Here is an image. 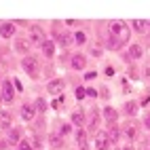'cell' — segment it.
<instances>
[{"instance_id":"484cf974","label":"cell","mask_w":150,"mask_h":150,"mask_svg":"<svg viewBox=\"0 0 150 150\" xmlns=\"http://www.w3.org/2000/svg\"><path fill=\"white\" fill-rule=\"evenodd\" d=\"M85 95H87V91H85L83 87H78V89H76V97H78V99H85Z\"/></svg>"},{"instance_id":"44dd1931","label":"cell","mask_w":150,"mask_h":150,"mask_svg":"<svg viewBox=\"0 0 150 150\" xmlns=\"http://www.w3.org/2000/svg\"><path fill=\"white\" fill-rule=\"evenodd\" d=\"M59 40H62V45H64V47H70V45H72V40H74V38L70 36V34H62V36H59Z\"/></svg>"},{"instance_id":"4fadbf2b","label":"cell","mask_w":150,"mask_h":150,"mask_svg":"<svg viewBox=\"0 0 150 150\" xmlns=\"http://www.w3.org/2000/svg\"><path fill=\"white\" fill-rule=\"evenodd\" d=\"M125 112H127L129 116H135V114H137V104H135V102H127V104H125Z\"/></svg>"},{"instance_id":"ac0fdd59","label":"cell","mask_w":150,"mask_h":150,"mask_svg":"<svg viewBox=\"0 0 150 150\" xmlns=\"http://www.w3.org/2000/svg\"><path fill=\"white\" fill-rule=\"evenodd\" d=\"M21 116L25 118V121H30V118L34 116V108H32V106H23V108H21Z\"/></svg>"},{"instance_id":"e0dca14e","label":"cell","mask_w":150,"mask_h":150,"mask_svg":"<svg viewBox=\"0 0 150 150\" xmlns=\"http://www.w3.org/2000/svg\"><path fill=\"white\" fill-rule=\"evenodd\" d=\"M32 40H34V42H45V40H42V30H40V28H32Z\"/></svg>"},{"instance_id":"4dcf8cb0","label":"cell","mask_w":150,"mask_h":150,"mask_svg":"<svg viewBox=\"0 0 150 150\" xmlns=\"http://www.w3.org/2000/svg\"><path fill=\"white\" fill-rule=\"evenodd\" d=\"M148 28H150V21H148Z\"/></svg>"},{"instance_id":"cb8c5ba5","label":"cell","mask_w":150,"mask_h":150,"mask_svg":"<svg viewBox=\"0 0 150 150\" xmlns=\"http://www.w3.org/2000/svg\"><path fill=\"white\" fill-rule=\"evenodd\" d=\"M74 40H76V42H78V45H83V42H85V40H87V38H85V34H83V32H78V34H76V36H74Z\"/></svg>"},{"instance_id":"6da1fadb","label":"cell","mask_w":150,"mask_h":150,"mask_svg":"<svg viewBox=\"0 0 150 150\" xmlns=\"http://www.w3.org/2000/svg\"><path fill=\"white\" fill-rule=\"evenodd\" d=\"M108 30H110V38H112L114 42H118V45H125V42L129 40V36H131V30H129V25H127L125 21H118V19L110 21Z\"/></svg>"},{"instance_id":"52a82bcc","label":"cell","mask_w":150,"mask_h":150,"mask_svg":"<svg viewBox=\"0 0 150 150\" xmlns=\"http://www.w3.org/2000/svg\"><path fill=\"white\" fill-rule=\"evenodd\" d=\"M13 34H15V25L13 23H2V25H0V36H2V38H8Z\"/></svg>"},{"instance_id":"f546056e","label":"cell","mask_w":150,"mask_h":150,"mask_svg":"<svg viewBox=\"0 0 150 150\" xmlns=\"http://www.w3.org/2000/svg\"><path fill=\"white\" fill-rule=\"evenodd\" d=\"M123 150H133V148H131V146H125V148H123Z\"/></svg>"},{"instance_id":"ba28073f","label":"cell","mask_w":150,"mask_h":150,"mask_svg":"<svg viewBox=\"0 0 150 150\" xmlns=\"http://www.w3.org/2000/svg\"><path fill=\"white\" fill-rule=\"evenodd\" d=\"M76 142L81 146V150H87V131L85 129H78L76 131Z\"/></svg>"},{"instance_id":"4316f807","label":"cell","mask_w":150,"mask_h":150,"mask_svg":"<svg viewBox=\"0 0 150 150\" xmlns=\"http://www.w3.org/2000/svg\"><path fill=\"white\" fill-rule=\"evenodd\" d=\"M51 144H53V146H59V144H62V139H59V135H51Z\"/></svg>"},{"instance_id":"5b68a950","label":"cell","mask_w":150,"mask_h":150,"mask_svg":"<svg viewBox=\"0 0 150 150\" xmlns=\"http://www.w3.org/2000/svg\"><path fill=\"white\" fill-rule=\"evenodd\" d=\"M2 99L4 102H13V85H11V81L2 83Z\"/></svg>"},{"instance_id":"8992f818","label":"cell","mask_w":150,"mask_h":150,"mask_svg":"<svg viewBox=\"0 0 150 150\" xmlns=\"http://www.w3.org/2000/svg\"><path fill=\"white\" fill-rule=\"evenodd\" d=\"M70 64H72V68H74V70H83V68L87 66V59H85V55H72Z\"/></svg>"},{"instance_id":"603a6c76","label":"cell","mask_w":150,"mask_h":150,"mask_svg":"<svg viewBox=\"0 0 150 150\" xmlns=\"http://www.w3.org/2000/svg\"><path fill=\"white\" fill-rule=\"evenodd\" d=\"M19 150H32V144L25 142V139H21V142H19Z\"/></svg>"},{"instance_id":"d4e9b609","label":"cell","mask_w":150,"mask_h":150,"mask_svg":"<svg viewBox=\"0 0 150 150\" xmlns=\"http://www.w3.org/2000/svg\"><path fill=\"white\" fill-rule=\"evenodd\" d=\"M97 121H99V114H97V112H91V127H93V129H95Z\"/></svg>"},{"instance_id":"f1b7e54d","label":"cell","mask_w":150,"mask_h":150,"mask_svg":"<svg viewBox=\"0 0 150 150\" xmlns=\"http://www.w3.org/2000/svg\"><path fill=\"white\" fill-rule=\"evenodd\" d=\"M146 127H148V129H150V114H148V116H146Z\"/></svg>"},{"instance_id":"8fae6325","label":"cell","mask_w":150,"mask_h":150,"mask_svg":"<svg viewBox=\"0 0 150 150\" xmlns=\"http://www.w3.org/2000/svg\"><path fill=\"white\" fill-rule=\"evenodd\" d=\"M42 53H45L47 57H53V53H55V45L49 42V40H45V42H42Z\"/></svg>"},{"instance_id":"2e32d148","label":"cell","mask_w":150,"mask_h":150,"mask_svg":"<svg viewBox=\"0 0 150 150\" xmlns=\"http://www.w3.org/2000/svg\"><path fill=\"white\" fill-rule=\"evenodd\" d=\"M129 55H131V59H139V57H142V47L133 45L131 49H129Z\"/></svg>"},{"instance_id":"30bf717a","label":"cell","mask_w":150,"mask_h":150,"mask_svg":"<svg viewBox=\"0 0 150 150\" xmlns=\"http://www.w3.org/2000/svg\"><path fill=\"white\" fill-rule=\"evenodd\" d=\"M15 49L19 53H28V49H30V42L25 40V38H19V40L15 42Z\"/></svg>"},{"instance_id":"5bb4252c","label":"cell","mask_w":150,"mask_h":150,"mask_svg":"<svg viewBox=\"0 0 150 150\" xmlns=\"http://www.w3.org/2000/svg\"><path fill=\"white\" fill-rule=\"evenodd\" d=\"M72 123H74V125H83V123H85V112L76 110V112L72 114Z\"/></svg>"},{"instance_id":"277c9868","label":"cell","mask_w":150,"mask_h":150,"mask_svg":"<svg viewBox=\"0 0 150 150\" xmlns=\"http://www.w3.org/2000/svg\"><path fill=\"white\" fill-rule=\"evenodd\" d=\"M64 87H66V83L64 81H59V78H55V81H51V83H49V93H51V95H59V93H62L64 91Z\"/></svg>"},{"instance_id":"7a4b0ae2","label":"cell","mask_w":150,"mask_h":150,"mask_svg":"<svg viewBox=\"0 0 150 150\" xmlns=\"http://www.w3.org/2000/svg\"><path fill=\"white\" fill-rule=\"evenodd\" d=\"M110 137H108V131H99L97 135H95V146H97V150H108L110 148Z\"/></svg>"},{"instance_id":"9a60e30c","label":"cell","mask_w":150,"mask_h":150,"mask_svg":"<svg viewBox=\"0 0 150 150\" xmlns=\"http://www.w3.org/2000/svg\"><path fill=\"white\" fill-rule=\"evenodd\" d=\"M137 32H146V28H148V21H142V19H133V23H131Z\"/></svg>"},{"instance_id":"ffe728a7","label":"cell","mask_w":150,"mask_h":150,"mask_svg":"<svg viewBox=\"0 0 150 150\" xmlns=\"http://www.w3.org/2000/svg\"><path fill=\"white\" fill-rule=\"evenodd\" d=\"M0 125H2V127L11 125V114H8V112H0Z\"/></svg>"},{"instance_id":"83f0119b","label":"cell","mask_w":150,"mask_h":150,"mask_svg":"<svg viewBox=\"0 0 150 150\" xmlns=\"http://www.w3.org/2000/svg\"><path fill=\"white\" fill-rule=\"evenodd\" d=\"M85 91H87L89 97H95V91H93V89H85Z\"/></svg>"},{"instance_id":"7c38bea8","label":"cell","mask_w":150,"mask_h":150,"mask_svg":"<svg viewBox=\"0 0 150 150\" xmlns=\"http://www.w3.org/2000/svg\"><path fill=\"white\" fill-rule=\"evenodd\" d=\"M104 118L108 123H116V110L114 108H106L104 110Z\"/></svg>"},{"instance_id":"d6986e66","label":"cell","mask_w":150,"mask_h":150,"mask_svg":"<svg viewBox=\"0 0 150 150\" xmlns=\"http://www.w3.org/2000/svg\"><path fill=\"white\" fill-rule=\"evenodd\" d=\"M108 137H110V142H118V137H121V129L112 127V129L108 131Z\"/></svg>"},{"instance_id":"7402d4cb","label":"cell","mask_w":150,"mask_h":150,"mask_svg":"<svg viewBox=\"0 0 150 150\" xmlns=\"http://www.w3.org/2000/svg\"><path fill=\"white\" fill-rule=\"evenodd\" d=\"M19 137H21V129H11V139L13 142H19Z\"/></svg>"},{"instance_id":"9c48e42d","label":"cell","mask_w":150,"mask_h":150,"mask_svg":"<svg viewBox=\"0 0 150 150\" xmlns=\"http://www.w3.org/2000/svg\"><path fill=\"white\" fill-rule=\"evenodd\" d=\"M125 135H127V137H135V135H137V125H135L133 121L125 125Z\"/></svg>"},{"instance_id":"3957f363","label":"cell","mask_w":150,"mask_h":150,"mask_svg":"<svg viewBox=\"0 0 150 150\" xmlns=\"http://www.w3.org/2000/svg\"><path fill=\"white\" fill-rule=\"evenodd\" d=\"M23 70H25L30 76H36L38 74V62H36L34 57H25L23 59Z\"/></svg>"}]
</instances>
